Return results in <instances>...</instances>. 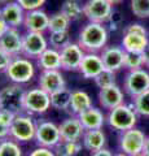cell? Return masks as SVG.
Listing matches in <instances>:
<instances>
[{
    "instance_id": "6da1fadb",
    "label": "cell",
    "mask_w": 149,
    "mask_h": 156,
    "mask_svg": "<svg viewBox=\"0 0 149 156\" xmlns=\"http://www.w3.org/2000/svg\"><path fill=\"white\" fill-rule=\"evenodd\" d=\"M108 39L109 31L105 23L88 21L80 29L76 42L86 52L100 53L105 46H108Z\"/></svg>"
},
{
    "instance_id": "7a4b0ae2",
    "label": "cell",
    "mask_w": 149,
    "mask_h": 156,
    "mask_svg": "<svg viewBox=\"0 0 149 156\" xmlns=\"http://www.w3.org/2000/svg\"><path fill=\"white\" fill-rule=\"evenodd\" d=\"M139 120V115L132 104L122 103L115 108L108 111L107 124L114 130L124 131L135 128Z\"/></svg>"
},
{
    "instance_id": "3957f363",
    "label": "cell",
    "mask_w": 149,
    "mask_h": 156,
    "mask_svg": "<svg viewBox=\"0 0 149 156\" xmlns=\"http://www.w3.org/2000/svg\"><path fill=\"white\" fill-rule=\"evenodd\" d=\"M25 94L26 90L22 85L9 83L0 90V108L8 109L16 115L25 112Z\"/></svg>"
},
{
    "instance_id": "277c9868",
    "label": "cell",
    "mask_w": 149,
    "mask_h": 156,
    "mask_svg": "<svg viewBox=\"0 0 149 156\" xmlns=\"http://www.w3.org/2000/svg\"><path fill=\"white\" fill-rule=\"evenodd\" d=\"M35 64L31 58L23 55L13 57L11 65L5 72L7 78L13 83L25 85L29 83L35 76Z\"/></svg>"
},
{
    "instance_id": "5b68a950",
    "label": "cell",
    "mask_w": 149,
    "mask_h": 156,
    "mask_svg": "<svg viewBox=\"0 0 149 156\" xmlns=\"http://www.w3.org/2000/svg\"><path fill=\"white\" fill-rule=\"evenodd\" d=\"M35 130H36V122L32 120V117L23 112L16 116L13 124L9 128L11 138L20 143L30 142L35 138Z\"/></svg>"
},
{
    "instance_id": "8992f818",
    "label": "cell",
    "mask_w": 149,
    "mask_h": 156,
    "mask_svg": "<svg viewBox=\"0 0 149 156\" xmlns=\"http://www.w3.org/2000/svg\"><path fill=\"white\" fill-rule=\"evenodd\" d=\"M34 140L40 147H47L53 150L61 142L60 128L53 121L49 120H39L36 121V130Z\"/></svg>"
},
{
    "instance_id": "52a82bcc",
    "label": "cell",
    "mask_w": 149,
    "mask_h": 156,
    "mask_svg": "<svg viewBox=\"0 0 149 156\" xmlns=\"http://www.w3.org/2000/svg\"><path fill=\"white\" fill-rule=\"evenodd\" d=\"M123 90L132 99L149 90V70L147 68L128 70L123 80Z\"/></svg>"
},
{
    "instance_id": "ba28073f",
    "label": "cell",
    "mask_w": 149,
    "mask_h": 156,
    "mask_svg": "<svg viewBox=\"0 0 149 156\" xmlns=\"http://www.w3.org/2000/svg\"><path fill=\"white\" fill-rule=\"evenodd\" d=\"M51 108V95L43 89L32 87L26 90L25 112L29 115H43Z\"/></svg>"
},
{
    "instance_id": "9c48e42d",
    "label": "cell",
    "mask_w": 149,
    "mask_h": 156,
    "mask_svg": "<svg viewBox=\"0 0 149 156\" xmlns=\"http://www.w3.org/2000/svg\"><path fill=\"white\" fill-rule=\"evenodd\" d=\"M114 5H112L108 0H87L83 4V16L90 22L107 23L109 22Z\"/></svg>"
},
{
    "instance_id": "30bf717a",
    "label": "cell",
    "mask_w": 149,
    "mask_h": 156,
    "mask_svg": "<svg viewBox=\"0 0 149 156\" xmlns=\"http://www.w3.org/2000/svg\"><path fill=\"white\" fill-rule=\"evenodd\" d=\"M49 47V42L46 38L44 33L26 31L23 34L22 42V55L31 60H36L47 48Z\"/></svg>"
},
{
    "instance_id": "8fae6325",
    "label": "cell",
    "mask_w": 149,
    "mask_h": 156,
    "mask_svg": "<svg viewBox=\"0 0 149 156\" xmlns=\"http://www.w3.org/2000/svg\"><path fill=\"white\" fill-rule=\"evenodd\" d=\"M145 139H147V135L144 134L143 130L137 128L121 131V135H119V148H121L122 152H126L130 156H132L137 152H143Z\"/></svg>"
},
{
    "instance_id": "7c38bea8",
    "label": "cell",
    "mask_w": 149,
    "mask_h": 156,
    "mask_svg": "<svg viewBox=\"0 0 149 156\" xmlns=\"http://www.w3.org/2000/svg\"><path fill=\"white\" fill-rule=\"evenodd\" d=\"M86 55V51L79 46L78 42H70L60 50L61 69L62 70H79L80 62Z\"/></svg>"
},
{
    "instance_id": "4fadbf2b",
    "label": "cell",
    "mask_w": 149,
    "mask_h": 156,
    "mask_svg": "<svg viewBox=\"0 0 149 156\" xmlns=\"http://www.w3.org/2000/svg\"><path fill=\"white\" fill-rule=\"evenodd\" d=\"M59 128L61 140H64V142H82V138H83V134L86 131L79 117L74 115L62 121L59 125Z\"/></svg>"
},
{
    "instance_id": "5bb4252c",
    "label": "cell",
    "mask_w": 149,
    "mask_h": 156,
    "mask_svg": "<svg viewBox=\"0 0 149 156\" xmlns=\"http://www.w3.org/2000/svg\"><path fill=\"white\" fill-rule=\"evenodd\" d=\"M38 86L51 95L66 87V82L60 69L42 70L40 74L38 76Z\"/></svg>"
},
{
    "instance_id": "9a60e30c",
    "label": "cell",
    "mask_w": 149,
    "mask_h": 156,
    "mask_svg": "<svg viewBox=\"0 0 149 156\" xmlns=\"http://www.w3.org/2000/svg\"><path fill=\"white\" fill-rule=\"evenodd\" d=\"M124 55L126 51L122 46H105L100 52L105 69L113 72H118L124 66Z\"/></svg>"
},
{
    "instance_id": "2e32d148",
    "label": "cell",
    "mask_w": 149,
    "mask_h": 156,
    "mask_svg": "<svg viewBox=\"0 0 149 156\" xmlns=\"http://www.w3.org/2000/svg\"><path fill=\"white\" fill-rule=\"evenodd\" d=\"M104 69L105 66L100 53L86 52L79 66V73L82 74V77L86 78V80H95Z\"/></svg>"
},
{
    "instance_id": "e0dca14e",
    "label": "cell",
    "mask_w": 149,
    "mask_h": 156,
    "mask_svg": "<svg viewBox=\"0 0 149 156\" xmlns=\"http://www.w3.org/2000/svg\"><path fill=\"white\" fill-rule=\"evenodd\" d=\"M99 104L103 109L110 111L124 103V94L118 85H113L105 89H100L99 91Z\"/></svg>"
},
{
    "instance_id": "ac0fdd59",
    "label": "cell",
    "mask_w": 149,
    "mask_h": 156,
    "mask_svg": "<svg viewBox=\"0 0 149 156\" xmlns=\"http://www.w3.org/2000/svg\"><path fill=\"white\" fill-rule=\"evenodd\" d=\"M22 42L23 35L17 27H9L7 33L0 38V48L13 57L22 55Z\"/></svg>"
},
{
    "instance_id": "d6986e66",
    "label": "cell",
    "mask_w": 149,
    "mask_h": 156,
    "mask_svg": "<svg viewBox=\"0 0 149 156\" xmlns=\"http://www.w3.org/2000/svg\"><path fill=\"white\" fill-rule=\"evenodd\" d=\"M48 23H49V16L40 8L34 11H26L22 26H25L26 31L46 33L48 31Z\"/></svg>"
},
{
    "instance_id": "ffe728a7",
    "label": "cell",
    "mask_w": 149,
    "mask_h": 156,
    "mask_svg": "<svg viewBox=\"0 0 149 156\" xmlns=\"http://www.w3.org/2000/svg\"><path fill=\"white\" fill-rule=\"evenodd\" d=\"M26 11L16 0H11L8 4L2 7V16L9 27H20L23 25Z\"/></svg>"
},
{
    "instance_id": "44dd1931",
    "label": "cell",
    "mask_w": 149,
    "mask_h": 156,
    "mask_svg": "<svg viewBox=\"0 0 149 156\" xmlns=\"http://www.w3.org/2000/svg\"><path fill=\"white\" fill-rule=\"evenodd\" d=\"M149 43L148 34L135 33V31H127L123 30L122 37V47L126 52H139L141 53Z\"/></svg>"
},
{
    "instance_id": "7402d4cb",
    "label": "cell",
    "mask_w": 149,
    "mask_h": 156,
    "mask_svg": "<svg viewBox=\"0 0 149 156\" xmlns=\"http://www.w3.org/2000/svg\"><path fill=\"white\" fill-rule=\"evenodd\" d=\"M78 117L86 130L103 129V126L107 122V116L104 115V112L93 105L91 108L86 109L84 112H82Z\"/></svg>"
},
{
    "instance_id": "603a6c76",
    "label": "cell",
    "mask_w": 149,
    "mask_h": 156,
    "mask_svg": "<svg viewBox=\"0 0 149 156\" xmlns=\"http://www.w3.org/2000/svg\"><path fill=\"white\" fill-rule=\"evenodd\" d=\"M36 66L40 70H52V69H61V56L60 50L53 47H48L42 55L36 58Z\"/></svg>"
},
{
    "instance_id": "cb8c5ba5",
    "label": "cell",
    "mask_w": 149,
    "mask_h": 156,
    "mask_svg": "<svg viewBox=\"0 0 149 156\" xmlns=\"http://www.w3.org/2000/svg\"><path fill=\"white\" fill-rule=\"evenodd\" d=\"M82 144L83 148L87 151H97L100 148H104L107 144V135L103 131V129H95V130H86L82 138Z\"/></svg>"
},
{
    "instance_id": "d4e9b609",
    "label": "cell",
    "mask_w": 149,
    "mask_h": 156,
    "mask_svg": "<svg viewBox=\"0 0 149 156\" xmlns=\"http://www.w3.org/2000/svg\"><path fill=\"white\" fill-rule=\"evenodd\" d=\"M92 107V99L91 96L83 90H74L71 91V100L69 112L74 116H79L82 112Z\"/></svg>"
},
{
    "instance_id": "484cf974",
    "label": "cell",
    "mask_w": 149,
    "mask_h": 156,
    "mask_svg": "<svg viewBox=\"0 0 149 156\" xmlns=\"http://www.w3.org/2000/svg\"><path fill=\"white\" fill-rule=\"evenodd\" d=\"M71 100V90L64 87L59 91L51 94V107L57 111H69Z\"/></svg>"
},
{
    "instance_id": "4316f807",
    "label": "cell",
    "mask_w": 149,
    "mask_h": 156,
    "mask_svg": "<svg viewBox=\"0 0 149 156\" xmlns=\"http://www.w3.org/2000/svg\"><path fill=\"white\" fill-rule=\"evenodd\" d=\"M70 20L65 16L61 11L56 12L49 16V23H48V33L57 31H68L70 27Z\"/></svg>"
},
{
    "instance_id": "83f0119b",
    "label": "cell",
    "mask_w": 149,
    "mask_h": 156,
    "mask_svg": "<svg viewBox=\"0 0 149 156\" xmlns=\"http://www.w3.org/2000/svg\"><path fill=\"white\" fill-rule=\"evenodd\" d=\"M60 11L68 17L70 21H78L83 16V5L78 0H65Z\"/></svg>"
},
{
    "instance_id": "f1b7e54d",
    "label": "cell",
    "mask_w": 149,
    "mask_h": 156,
    "mask_svg": "<svg viewBox=\"0 0 149 156\" xmlns=\"http://www.w3.org/2000/svg\"><path fill=\"white\" fill-rule=\"evenodd\" d=\"M83 144L82 142H61L53 148L56 156H76L80 151Z\"/></svg>"
},
{
    "instance_id": "f546056e",
    "label": "cell",
    "mask_w": 149,
    "mask_h": 156,
    "mask_svg": "<svg viewBox=\"0 0 149 156\" xmlns=\"http://www.w3.org/2000/svg\"><path fill=\"white\" fill-rule=\"evenodd\" d=\"M0 156H22L20 142L14 140L11 136L0 140Z\"/></svg>"
},
{
    "instance_id": "4dcf8cb0",
    "label": "cell",
    "mask_w": 149,
    "mask_h": 156,
    "mask_svg": "<svg viewBox=\"0 0 149 156\" xmlns=\"http://www.w3.org/2000/svg\"><path fill=\"white\" fill-rule=\"evenodd\" d=\"M132 105L136 109L137 115L141 117H149V90L143 92L132 99Z\"/></svg>"
},
{
    "instance_id": "1f68e13d",
    "label": "cell",
    "mask_w": 149,
    "mask_h": 156,
    "mask_svg": "<svg viewBox=\"0 0 149 156\" xmlns=\"http://www.w3.org/2000/svg\"><path fill=\"white\" fill-rule=\"evenodd\" d=\"M49 46L56 48V50H61L66 44L71 42L69 30L68 31H57V33H49V38H48Z\"/></svg>"
},
{
    "instance_id": "d6a6232c",
    "label": "cell",
    "mask_w": 149,
    "mask_h": 156,
    "mask_svg": "<svg viewBox=\"0 0 149 156\" xmlns=\"http://www.w3.org/2000/svg\"><path fill=\"white\" fill-rule=\"evenodd\" d=\"M127 70H135L144 68L143 56L139 52H126L124 55V66Z\"/></svg>"
},
{
    "instance_id": "836d02e7",
    "label": "cell",
    "mask_w": 149,
    "mask_h": 156,
    "mask_svg": "<svg viewBox=\"0 0 149 156\" xmlns=\"http://www.w3.org/2000/svg\"><path fill=\"white\" fill-rule=\"evenodd\" d=\"M93 81H95V85L97 86L99 89H105V87L113 86V85H115V72L109 70V69H104Z\"/></svg>"
},
{
    "instance_id": "e575fe53",
    "label": "cell",
    "mask_w": 149,
    "mask_h": 156,
    "mask_svg": "<svg viewBox=\"0 0 149 156\" xmlns=\"http://www.w3.org/2000/svg\"><path fill=\"white\" fill-rule=\"evenodd\" d=\"M131 12L137 18H149V0H131Z\"/></svg>"
},
{
    "instance_id": "d590c367",
    "label": "cell",
    "mask_w": 149,
    "mask_h": 156,
    "mask_svg": "<svg viewBox=\"0 0 149 156\" xmlns=\"http://www.w3.org/2000/svg\"><path fill=\"white\" fill-rule=\"evenodd\" d=\"M25 11H34V9H40L46 4L47 0H16Z\"/></svg>"
},
{
    "instance_id": "8d00e7d4",
    "label": "cell",
    "mask_w": 149,
    "mask_h": 156,
    "mask_svg": "<svg viewBox=\"0 0 149 156\" xmlns=\"http://www.w3.org/2000/svg\"><path fill=\"white\" fill-rule=\"evenodd\" d=\"M16 116L17 115L13 113V112H11V111L0 108V122H2L4 126H7V128H11V125L13 124Z\"/></svg>"
},
{
    "instance_id": "74e56055",
    "label": "cell",
    "mask_w": 149,
    "mask_h": 156,
    "mask_svg": "<svg viewBox=\"0 0 149 156\" xmlns=\"http://www.w3.org/2000/svg\"><path fill=\"white\" fill-rule=\"evenodd\" d=\"M12 60H13V56L9 55L8 52H5L3 48H0V73L7 72L9 65H11Z\"/></svg>"
},
{
    "instance_id": "f35d334b",
    "label": "cell",
    "mask_w": 149,
    "mask_h": 156,
    "mask_svg": "<svg viewBox=\"0 0 149 156\" xmlns=\"http://www.w3.org/2000/svg\"><path fill=\"white\" fill-rule=\"evenodd\" d=\"M123 22V17L119 11L114 9L113 13H112V17L109 20V23H110V30H117V29L121 26V23Z\"/></svg>"
},
{
    "instance_id": "ab89813d",
    "label": "cell",
    "mask_w": 149,
    "mask_h": 156,
    "mask_svg": "<svg viewBox=\"0 0 149 156\" xmlns=\"http://www.w3.org/2000/svg\"><path fill=\"white\" fill-rule=\"evenodd\" d=\"M29 156H56L55 154V150L52 148H47V147H40L38 146L35 150H32Z\"/></svg>"
},
{
    "instance_id": "60d3db41",
    "label": "cell",
    "mask_w": 149,
    "mask_h": 156,
    "mask_svg": "<svg viewBox=\"0 0 149 156\" xmlns=\"http://www.w3.org/2000/svg\"><path fill=\"white\" fill-rule=\"evenodd\" d=\"M91 156H113V154L110 152L108 148H100L97 151H93V152H91Z\"/></svg>"
},
{
    "instance_id": "b9f144b4",
    "label": "cell",
    "mask_w": 149,
    "mask_h": 156,
    "mask_svg": "<svg viewBox=\"0 0 149 156\" xmlns=\"http://www.w3.org/2000/svg\"><path fill=\"white\" fill-rule=\"evenodd\" d=\"M141 56H143V61H144V68L149 69V43L145 47V50L141 52Z\"/></svg>"
},
{
    "instance_id": "7bdbcfd3",
    "label": "cell",
    "mask_w": 149,
    "mask_h": 156,
    "mask_svg": "<svg viewBox=\"0 0 149 156\" xmlns=\"http://www.w3.org/2000/svg\"><path fill=\"white\" fill-rule=\"evenodd\" d=\"M11 136V133H9V128L4 126L2 122H0V140L5 139V138H9Z\"/></svg>"
},
{
    "instance_id": "ee69618b",
    "label": "cell",
    "mask_w": 149,
    "mask_h": 156,
    "mask_svg": "<svg viewBox=\"0 0 149 156\" xmlns=\"http://www.w3.org/2000/svg\"><path fill=\"white\" fill-rule=\"evenodd\" d=\"M8 29H9L8 23H7L5 21H4V18L2 17V18H0V38H2V37L4 35V34L7 33Z\"/></svg>"
},
{
    "instance_id": "f6af8a7d",
    "label": "cell",
    "mask_w": 149,
    "mask_h": 156,
    "mask_svg": "<svg viewBox=\"0 0 149 156\" xmlns=\"http://www.w3.org/2000/svg\"><path fill=\"white\" fill-rule=\"evenodd\" d=\"M143 152L145 156H149V136H147V139H145V144H144Z\"/></svg>"
},
{
    "instance_id": "bcb514c9",
    "label": "cell",
    "mask_w": 149,
    "mask_h": 156,
    "mask_svg": "<svg viewBox=\"0 0 149 156\" xmlns=\"http://www.w3.org/2000/svg\"><path fill=\"white\" fill-rule=\"evenodd\" d=\"M108 2L112 4V5H117V4H119V3H122L123 0H108Z\"/></svg>"
},
{
    "instance_id": "7dc6e473",
    "label": "cell",
    "mask_w": 149,
    "mask_h": 156,
    "mask_svg": "<svg viewBox=\"0 0 149 156\" xmlns=\"http://www.w3.org/2000/svg\"><path fill=\"white\" fill-rule=\"evenodd\" d=\"M113 156H130L128 154H126V152H117V154H113Z\"/></svg>"
},
{
    "instance_id": "c3c4849f",
    "label": "cell",
    "mask_w": 149,
    "mask_h": 156,
    "mask_svg": "<svg viewBox=\"0 0 149 156\" xmlns=\"http://www.w3.org/2000/svg\"><path fill=\"white\" fill-rule=\"evenodd\" d=\"M11 0H0V7H4L5 4H8Z\"/></svg>"
},
{
    "instance_id": "681fc988",
    "label": "cell",
    "mask_w": 149,
    "mask_h": 156,
    "mask_svg": "<svg viewBox=\"0 0 149 156\" xmlns=\"http://www.w3.org/2000/svg\"><path fill=\"white\" fill-rule=\"evenodd\" d=\"M132 156H145V155H144V152H137V154L132 155Z\"/></svg>"
},
{
    "instance_id": "f907efd6",
    "label": "cell",
    "mask_w": 149,
    "mask_h": 156,
    "mask_svg": "<svg viewBox=\"0 0 149 156\" xmlns=\"http://www.w3.org/2000/svg\"><path fill=\"white\" fill-rule=\"evenodd\" d=\"M3 16H2V7H0V18H2Z\"/></svg>"
}]
</instances>
